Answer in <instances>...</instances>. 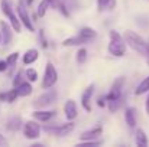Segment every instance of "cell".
<instances>
[{
	"label": "cell",
	"instance_id": "836d02e7",
	"mask_svg": "<svg viewBox=\"0 0 149 147\" xmlns=\"http://www.w3.org/2000/svg\"><path fill=\"white\" fill-rule=\"evenodd\" d=\"M3 146H9V141H7V139L3 134H0V147H3Z\"/></svg>",
	"mask_w": 149,
	"mask_h": 147
},
{
	"label": "cell",
	"instance_id": "8fae6325",
	"mask_svg": "<svg viewBox=\"0 0 149 147\" xmlns=\"http://www.w3.org/2000/svg\"><path fill=\"white\" fill-rule=\"evenodd\" d=\"M64 112H65V118L70 121H74L78 115V107L75 104L74 99H67L65 105H64Z\"/></svg>",
	"mask_w": 149,
	"mask_h": 147
},
{
	"label": "cell",
	"instance_id": "4fadbf2b",
	"mask_svg": "<svg viewBox=\"0 0 149 147\" xmlns=\"http://www.w3.org/2000/svg\"><path fill=\"white\" fill-rule=\"evenodd\" d=\"M0 30H1V36H3V46H9L10 41L13 38V28L9 26V23H6L4 20H0Z\"/></svg>",
	"mask_w": 149,
	"mask_h": 147
},
{
	"label": "cell",
	"instance_id": "d4e9b609",
	"mask_svg": "<svg viewBox=\"0 0 149 147\" xmlns=\"http://www.w3.org/2000/svg\"><path fill=\"white\" fill-rule=\"evenodd\" d=\"M78 33H80V35H83V36H84L86 39H88L90 42L97 36V32H96L93 28H90V26H84V28H81Z\"/></svg>",
	"mask_w": 149,
	"mask_h": 147
},
{
	"label": "cell",
	"instance_id": "f1b7e54d",
	"mask_svg": "<svg viewBox=\"0 0 149 147\" xmlns=\"http://www.w3.org/2000/svg\"><path fill=\"white\" fill-rule=\"evenodd\" d=\"M19 52H13V53H10L9 56H7V63H9V68H13L15 65H16V62H17V59H19Z\"/></svg>",
	"mask_w": 149,
	"mask_h": 147
},
{
	"label": "cell",
	"instance_id": "7c38bea8",
	"mask_svg": "<svg viewBox=\"0 0 149 147\" xmlns=\"http://www.w3.org/2000/svg\"><path fill=\"white\" fill-rule=\"evenodd\" d=\"M90 41L88 39H86L83 35H75V36H71V38H67V39H64L62 41V46H65V48H71V46H81V45H84V43H88Z\"/></svg>",
	"mask_w": 149,
	"mask_h": 147
},
{
	"label": "cell",
	"instance_id": "d6a6232c",
	"mask_svg": "<svg viewBox=\"0 0 149 147\" xmlns=\"http://www.w3.org/2000/svg\"><path fill=\"white\" fill-rule=\"evenodd\" d=\"M97 105L99 107H107V99H106V97H100L99 99H97Z\"/></svg>",
	"mask_w": 149,
	"mask_h": 147
},
{
	"label": "cell",
	"instance_id": "4dcf8cb0",
	"mask_svg": "<svg viewBox=\"0 0 149 147\" xmlns=\"http://www.w3.org/2000/svg\"><path fill=\"white\" fill-rule=\"evenodd\" d=\"M103 141L101 140H87V141H80L77 146H100Z\"/></svg>",
	"mask_w": 149,
	"mask_h": 147
},
{
	"label": "cell",
	"instance_id": "d590c367",
	"mask_svg": "<svg viewBox=\"0 0 149 147\" xmlns=\"http://www.w3.org/2000/svg\"><path fill=\"white\" fill-rule=\"evenodd\" d=\"M1 41H3V36H1V30H0V43H1Z\"/></svg>",
	"mask_w": 149,
	"mask_h": 147
},
{
	"label": "cell",
	"instance_id": "8d00e7d4",
	"mask_svg": "<svg viewBox=\"0 0 149 147\" xmlns=\"http://www.w3.org/2000/svg\"><path fill=\"white\" fill-rule=\"evenodd\" d=\"M32 1H33V0H28V3H26V4H28V6H29V4H31V3H32Z\"/></svg>",
	"mask_w": 149,
	"mask_h": 147
},
{
	"label": "cell",
	"instance_id": "f546056e",
	"mask_svg": "<svg viewBox=\"0 0 149 147\" xmlns=\"http://www.w3.org/2000/svg\"><path fill=\"white\" fill-rule=\"evenodd\" d=\"M38 35H39V43H41V46L44 49H48V41H47V36H45L44 29H41Z\"/></svg>",
	"mask_w": 149,
	"mask_h": 147
},
{
	"label": "cell",
	"instance_id": "3957f363",
	"mask_svg": "<svg viewBox=\"0 0 149 147\" xmlns=\"http://www.w3.org/2000/svg\"><path fill=\"white\" fill-rule=\"evenodd\" d=\"M126 46H127V43L125 41V36L120 35L116 30H110V33H109V46H107L109 53L114 58H122L126 53Z\"/></svg>",
	"mask_w": 149,
	"mask_h": 147
},
{
	"label": "cell",
	"instance_id": "4316f807",
	"mask_svg": "<svg viewBox=\"0 0 149 147\" xmlns=\"http://www.w3.org/2000/svg\"><path fill=\"white\" fill-rule=\"evenodd\" d=\"M75 59H77V62H78V63H84V62L87 61V49L84 48V46L77 50Z\"/></svg>",
	"mask_w": 149,
	"mask_h": 147
},
{
	"label": "cell",
	"instance_id": "cb8c5ba5",
	"mask_svg": "<svg viewBox=\"0 0 149 147\" xmlns=\"http://www.w3.org/2000/svg\"><path fill=\"white\" fill-rule=\"evenodd\" d=\"M146 92H149V75L139 82V85L135 90V94L136 95H142V94H146Z\"/></svg>",
	"mask_w": 149,
	"mask_h": 147
},
{
	"label": "cell",
	"instance_id": "ffe728a7",
	"mask_svg": "<svg viewBox=\"0 0 149 147\" xmlns=\"http://www.w3.org/2000/svg\"><path fill=\"white\" fill-rule=\"evenodd\" d=\"M17 98H19V95L16 92V88H12L7 92H0V101H4V102H9V104L15 102Z\"/></svg>",
	"mask_w": 149,
	"mask_h": 147
},
{
	"label": "cell",
	"instance_id": "30bf717a",
	"mask_svg": "<svg viewBox=\"0 0 149 147\" xmlns=\"http://www.w3.org/2000/svg\"><path fill=\"white\" fill-rule=\"evenodd\" d=\"M56 95H58L56 91L49 88L47 92H44L42 95H39V97L36 98L35 105H36V107H47V105H49V104H52V102H55Z\"/></svg>",
	"mask_w": 149,
	"mask_h": 147
},
{
	"label": "cell",
	"instance_id": "9c48e42d",
	"mask_svg": "<svg viewBox=\"0 0 149 147\" xmlns=\"http://www.w3.org/2000/svg\"><path fill=\"white\" fill-rule=\"evenodd\" d=\"M94 88H96V85L90 84L81 94V105L87 112H91V97L94 94Z\"/></svg>",
	"mask_w": 149,
	"mask_h": 147
},
{
	"label": "cell",
	"instance_id": "2e32d148",
	"mask_svg": "<svg viewBox=\"0 0 149 147\" xmlns=\"http://www.w3.org/2000/svg\"><path fill=\"white\" fill-rule=\"evenodd\" d=\"M125 120L129 128H135L138 124V118H136V110L133 107H127L125 110Z\"/></svg>",
	"mask_w": 149,
	"mask_h": 147
},
{
	"label": "cell",
	"instance_id": "8992f818",
	"mask_svg": "<svg viewBox=\"0 0 149 147\" xmlns=\"http://www.w3.org/2000/svg\"><path fill=\"white\" fill-rule=\"evenodd\" d=\"M74 128H75L74 121H70V120H68V123H64V124L45 126V127H44V131H47V133H49V134H54V136H58V137H62V136L70 134Z\"/></svg>",
	"mask_w": 149,
	"mask_h": 147
},
{
	"label": "cell",
	"instance_id": "7402d4cb",
	"mask_svg": "<svg viewBox=\"0 0 149 147\" xmlns=\"http://www.w3.org/2000/svg\"><path fill=\"white\" fill-rule=\"evenodd\" d=\"M116 6V0H97V9L99 12L113 10Z\"/></svg>",
	"mask_w": 149,
	"mask_h": 147
},
{
	"label": "cell",
	"instance_id": "7a4b0ae2",
	"mask_svg": "<svg viewBox=\"0 0 149 147\" xmlns=\"http://www.w3.org/2000/svg\"><path fill=\"white\" fill-rule=\"evenodd\" d=\"M123 84H125V78H119L113 82L109 94L106 95L107 99V108L110 112H116L120 105H122V92H123Z\"/></svg>",
	"mask_w": 149,
	"mask_h": 147
},
{
	"label": "cell",
	"instance_id": "44dd1931",
	"mask_svg": "<svg viewBox=\"0 0 149 147\" xmlns=\"http://www.w3.org/2000/svg\"><path fill=\"white\" fill-rule=\"evenodd\" d=\"M6 127H7L9 131H17L20 127H23V123H22L20 117H12V118L7 121Z\"/></svg>",
	"mask_w": 149,
	"mask_h": 147
},
{
	"label": "cell",
	"instance_id": "83f0119b",
	"mask_svg": "<svg viewBox=\"0 0 149 147\" xmlns=\"http://www.w3.org/2000/svg\"><path fill=\"white\" fill-rule=\"evenodd\" d=\"M25 74H26V79H28V81H31V82L38 81V71H36V69L28 68V69L25 71Z\"/></svg>",
	"mask_w": 149,
	"mask_h": 147
},
{
	"label": "cell",
	"instance_id": "e575fe53",
	"mask_svg": "<svg viewBox=\"0 0 149 147\" xmlns=\"http://www.w3.org/2000/svg\"><path fill=\"white\" fill-rule=\"evenodd\" d=\"M145 110H146V114L149 115V92H148V97H146V101H145Z\"/></svg>",
	"mask_w": 149,
	"mask_h": 147
},
{
	"label": "cell",
	"instance_id": "603a6c76",
	"mask_svg": "<svg viewBox=\"0 0 149 147\" xmlns=\"http://www.w3.org/2000/svg\"><path fill=\"white\" fill-rule=\"evenodd\" d=\"M49 7H51V0H41L39 4H38V9H36L38 17H44L47 14V12L49 10Z\"/></svg>",
	"mask_w": 149,
	"mask_h": 147
},
{
	"label": "cell",
	"instance_id": "ba28073f",
	"mask_svg": "<svg viewBox=\"0 0 149 147\" xmlns=\"http://www.w3.org/2000/svg\"><path fill=\"white\" fill-rule=\"evenodd\" d=\"M16 12H17V16H19V19H20L23 28L28 29L29 32H35V26H33V23H32V20H31V16H29V13H28V10H26V7H25L23 3H19V4H17Z\"/></svg>",
	"mask_w": 149,
	"mask_h": 147
},
{
	"label": "cell",
	"instance_id": "52a82bcc",
	"mask_svg": "<svg viewBox=\"0 0 149 147\" xmlns=\"http://www.w3.org/2000/svg\"><path fill=\"white\" fill-rule=\"evenodd\" d=\"M23 136L28 139V140H36L41 137V126L38 124V121L33 118V120H29L26 123H23Z\"/></svg>",
	"mask_w": 149,
	"mask_h": 147
},
{
	"label": "cell",
	"instance_id": "9a60e30c",
	"mask_svg": "<svg viewBox=\"0 0 149 147\" xmlns=\"http://www.w3.org/2000/svg\"><path fill=\"white\" fill-rule=\"evenodd\" d=\"M32 117H33L36 121L47 123V121H49L52 117H55V111H49V110H36V111L32 112Z\"/></svg>",
	"mask_w": 149,
	"mask_h": 147
},
{
	"label": "cell",
	"instance_id": "277c9868",
	"mask_svg": "<svg viewBox=\"0 0 149 147\" xmlns=\"http://www.w3.org/2000/svg\"><path fill=\"white\" fill-rule=\"evenodd\" d=\"M0 10H1V13L10 20V26L13 28V30L16 32V33H20V30H22V22H20V19H19V16H17V12H15V9L12 7V4L9 3V1H6V0H1V3H0Z\"/></svg>",
	"mask_w": 149,
	"mask_h": 147
},
{
	"label": "cell",
	"instance_id": "5bb4252c",
	"mask_svg": "<svg viewBox=\"0 0 149 147\" xmlns=\"http://www.w3.org/2000/svg\"><path fill=\"white\" fill-rule=\"evenodd\" d=\"M103 134V127H94L91 130H87V131H83L81 136H80V140L81 141H87V140H97L99 137H101Z\"/></svg>",
	"mask_w": 149,
	"mask_h": 147
},
{
	"label": "cell",
	"instance_id": "1f68e13d",
	"mask_svg": "<svg viewBox=\"0 0 149 147\" xmlns=\"http://www.w3.org/2000/svg\"><path fill=\"white\" fill-rule=\"evenodd\" d=\"M9 69V63L6 59H0V72H6Z\"/></svg>",
	"mask_w": 149,
	"mask_h": 147
},
{
	"label": "cell",
	"instance_id": "484cf974",
	"mask_svg": "<svg viewBox=\"0 0 149 147\" xmlns=\"http://www.w3.org/2000/svg\"><path fill=\"white\" fill-rule=\"evenodd\" d=\"M26 81V74H25V71H19L16 75H15V78H13V81H12V85L13 87H17V85H20L22 82H25Z\"/></svg>",
	"mask_w": 149,
	"mask_h": 147
},
{
	"label": "cell",
	"instance_id": "ac0fdd59",
	"mask_svg": "<svg viewBox=\"0 0 149 147\" xmlns=\"http://www.w3.org/2000/svg\"><path fill=\"white\" fill-rule=\"evenodd\" d=\"M13 88H16V92H17L19 97H29V95L32 94V91H33V88H32V85H31V81H25V82H22L20 85L13 87Z\"/></svg>",
	"mask_w": 149,
	"mask_h": 147
},
{
	"label": "cell",
	"instance_id": "d6986e66",
	"mask_svg": "<svg viewBox=\"0 0 149 147\" xmlns=\"http://www.w3.org/2000/svg\"><path fill=\"white\" fill-rule=\"evenodd\" d=\"M135 141H136V146H139V147H146L148 146V136H146L145 130H142V128H136V133H135Z\"/></svg>",
	"mask_w": 149,
	"mask_h": 147
},
{
	"label": "cell",
	"instance_id": "e0dca14e",
	"mask_svg": "<svg viewBox=\"0 0 149 147\" xmlns=\"http://www.w3.org/2000/svg\"><path fill=\"white\" fill-rule=\"evenodd\" d=\"M38 59H39V52H38V49H28V50L23 53L22 62H23V65H32V63L36 62Z\"/></svg>",
	"mask_w": 149,
	"mask_h": 147
},
{
	"label": "cell",
	"instance_id": "5b68a950",
	"mask_svg": "<svg viewBox=\"0 0 149 147\" xmlns=\"http://www.w3.org/2000/svg\"><path fill=\"white\" fill-rule=\"evenodd\" d=\"M58 81V72L54 66L52 62H47L45 65V72H44V77H42V88L44 90H49L52 88Z\"/></svg>",
	"mask_w": 149,
	"mask_h": 147
},
{
	"label": "cell",
	"instance_id": "6da1fadb",
	"mask_svg": "<svg viewBox=\"0 0 149 147\" xmlns=\"http://www.w3.org/2000/svg\"><path fill=\"white\" fill-rule=\"evenodd\" d=\"M123 36H125L126 43H127L130 48L133 49L135 52H138L141 56L145 58V62L148 63V66H149V43L148 42H146L141 35H138V33L133 32V30H126V32L123 33Z\"/></svg>",
	"mask_w": 149,
	"mask_h": 147
}]
</instances>
